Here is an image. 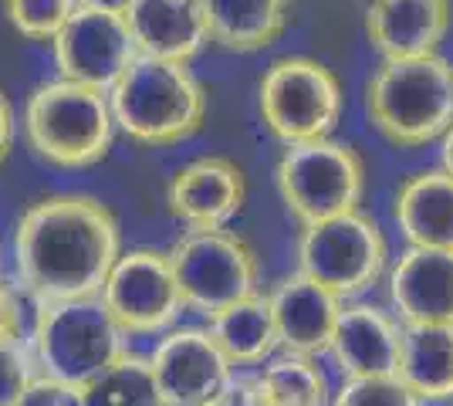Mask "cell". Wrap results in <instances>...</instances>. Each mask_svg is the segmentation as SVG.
Masks as SVG:
<instances>
[{"instance_id": "cell-1", "label": "cell", "mask_w": 453, "mask_h": 406, "mask_svg": "<svg viewBox=\"0 0 453 406\" xmlns=\"http://www.w3.org/2000/svg\"><path fill=\"white\" fill-rule=\"evenodd\" d=\"M122 254L115 213L88 194H55L31 203L14 227V264L24 295L68 302L102 295Z\"/></svg>"}, {"instance_id": "cell-2", "label": "cell", "mask_w": 453, "mask_h": 406, "mask_svg": "<svg viewBox=\"0 0 453 406\" xmlns=\"http://www.w3.org/2000/svg\"><path fill=\"white\" fill-rule=\"evenodd\" d=\"M115 129L142 146H176L203 129L207 96L189 65L139 58L109 88Z\"/></svg>"}, {"instance_id": "cell-3", "label": "cell", "mask_w": 453, "mask_h": 406, "mask_svg": "<svg viewBox=\"0 0 453 406\" xmlns=\"http://www.w3.org/2000/svg\"><path fill=\"white\" fill-rule=\"evenodd\" d=\"M365 116L399 149L443 139L453 126V61L443 55L382 61L365 85Z\"/></svg>"}, {"instance_id": "cell-4", "label": "cell", "mask_w": 453, "mask_h": 406, "mask_svg": "<svg viewBox=\"0 0 453 406\" xmlns=\"http://www.w3.org/2000/svg\"><path fill=\"white\" fill-rule=\"evenodd\" d=\"M20 126L31 153L58 170H88L102 163L115 139L109 92L68 78L38 85L24 102Z\"/></svg>"}, {"instance_id": "cell-5", "label": "cell", "mask_w": 453, "mask_h": 406, "mask_svg": "<svg viewBox=\"0 0 453 406\" xmlns=\"http://www.w3.org/2000/svg\"><path fill=\"white\" fill-rule=\"evenodd\" d=\"M126 339L129 335L119 329L105 302L92 295L68 302H38L27 342L41 376L81 389L129 349Z\"/></svg>"}, {"instance_id": "cell-6", "label": "cell", "mask_w": 453, "mask_h": 406, "mask_svg": "<svg viewBox=\"0 0 453 406\" xmlns=\"http://www.w3.org/2000/svg\"><path fill=\"white\" fill-rule=\"evenodd\" d=\"M274 176L284 207L302 227L359 211L365 194V163L359 149L332 135L288 146Z\"/></svg>"}, {"instance_id": "cell-7", "label": "cell", "mask_w": 453, "mask_h": 406, "mask_svg": "<svg viewBox=\"0 0 453 406\" xmlns=\"http://www.w3.org/2000/svg\"><path fill=\"white\" fill-rule=\"evenodd\" d=\"M257 102L265 126L284 146L328 139L345 109L339 75L325 61L304 55L271 61L257 85Z\"/></svg>"}, {"instance_id": "cell-8", "label": "cell", "mask_w": 453, "mask_h": 406, "mask_svg": "<svg viewBox=\"0 0 453 406\" xmlns=\"http://www.w3.org/2000/svg\"><path fill=\"white\" fill-rule=\"evenodd\" d=\"M298 271L342 302H356L389 271L386 234L362 211L308 224L298 237Z\"/></svg>"}, {"instance_id": "cell-9", "label": "cell", "mask_w": 453, "mask_h": 406, "mask_svg": "<svg viewBox=\"0 0 453 406\" xmlns=\"http://www.w3.org/2000/svg\"><path fill=\"white\" fill-rule=\"evenodd\" d=\"M166 254L187 309L207 318L257 291V254L241 234L226 227L180 234Z\"/></svg>"}, {"instance_id": "cell-10", "label": "cell", "mask_w": 453, "mask_h": 406, "mask_svg": "<svg viewBox=\"0 0 453 406\" xmlns=\"http://www.w3.org/2000/svg\"><path fill=\"white\" fill-rule=\"evenodd\" d=\"M98 298L126 335H163L187 309L170 254L156 248H129L119 254Z\"/></svg>"}, {"instance_id": "cell-11", "label": "cell", "mask_w": 453, "mask_h": 406, "mask_svg": "<svg viewBox=\"0 0 453 406\" xmlns=\"http://www.w3.org/2000/svg\"><path fill=\"white\" fill-rule=\"evenodd\" d=\"M51 48L58 75L102 92H109L119 75L139 58L126 14L85 4H78V11L51 41Z\"/></svg>"}, {"instance_id": "cell-12", "label": "cell", "mask_w": 453, "mask_h": 406, "mask_svg": "<svg viewBox=\"0 0 453 406\" xmlns=\"http://www.w3.org/2000/svg\"><path fill=\"white\" fill-rule=\"evenodd\" d=\"M150 366L163 403L176 406H203L234 379L230 359L210 329L200 326H173L163 332L150 352Z\"/></svg>"}, {"instance_id": "cell-13", "label": "cell", "mask_w": 453, "mask_h": 406, "mask_svg": "<svg viewBox=\"0 0 453 406\" xmlns=\"http://www.w3.org/2000/svg\"><path fill=\"white\" fill-rule=\"evenodd\" d=\"M247 176L226 156H196L170 180V213L189 231H220L244 211Z\"/></svg>"}, {"instance_id": "cell-14", "label": "cell", "mask_w": 453, "mask_h": 406, "mask_svg": "<svg viewBox=\"0 0 453 406\" xmlns=\"http://www.w3.org/2000/svg\"><path fill=\"white\" fill-rule=\"evenodd\" d=\"M386 285L403 326H453V251L406 248L386 271Z\"/></svg>"}, {"instance_id": "cell-15", "label": "cell", "mask_w": 453, "mask_h": 406, "mask_svg": "<svg viewBox=\"0 0 453 406\" xmlns=\"http://www.w3.org/2000/svg\"><path fill=\"white\" fill-rule=\"evenodd\" d=\"M267 298H271V315H274L281 352L319 359L332 349V335H335L342 305H345L339 295H332L325 285L295 271L281 278Z\"/></svg>"}, {"instance_id": "cell-16", "label": "cell", "mask_w": 453, "mask_h": 406, "mask_svg": "<svg viewBox=\"0 0 453 406\" xmlns=\"http://www.w3.org/2000/svg\"><path fill=\"white\" fill-rule=\"evenodd\" d=\"M450 31V0H369L365 34L382 61L440 55Z\"/></svg>"}, {"instance_id": "cell-17", "label": "cell", "mask_w": 453, "mask_h": 406, "mask_svg": "<svg viewBox=\"0 0 453 406\" xmlns=\"http://www.w3.org/2000/svg\"><path fill=\"white\" fill-rule=\"evenodd\" d=\"M403 322L372 302H345L332 335V359L345 379L352 376H396Z\"/></svg>"}, {"instance_id": "cell-18", "label": "cell", "mask_w": 453, "mask_h": 406, "mask_svg": "<svg viewBox=\"0 0 453 406\" xmlns=\"http://www.w3.org/2000/svg\"><path fill=\"white\" fill-rule=\"evenodd\" d=\"M139 55L189 65L210 41L203 0H133L126 11Z\"/></svg>"}, {"instance_id": "cell-19", "label": "cell", "mask_w": 453, "mask_h": 406, "mask_svg": "<svg viewBox=\"0 0 453 406\" xmlns=\"http://www.w3.org/2000/svg\"><path fill=\"white\" fill-rule=\"evenodd\" d=\"M393 217L410 248L453 251V176L447 170H419L393 200Z\"/></svg>"}, {"instance_id": "cell-20", "label": "cell", "mask_w": 453, "mask_h": 406, "mask_svg": "<svg viewBox=\"0 0 453 406\" xmlns=\"http://www.w3.org/2000/svg\"><path fill=\"white\" fill-rule=\"evenodd\" d=\"M210 335L217 339V346L230 359L234 369H257L281 349L278 329H274V315H271V298L254 291L241 302L213 311L207 318Z\"/></svg>"}, {"instance_id": "cell-21", "label": "cell", "mask_w": 453, "mask_h": 406, "mask_svg": "<svg viewBox=\"0 0 453 406\" xmlns=\"http://www.w3.org/2000/svg\"><path fill=\"white\" fill-rule=\"evenodd\" d=\"M396 376L423 403H453V326H403Z\"/></svg>"}, {"instance_id": "cell-22", "label": "cell", "mask_w": 453, "mask_h": 406, "mask_svg": "<svg viewBox=\"0 0 453 406\" xmlns=\"http://www.w3.org/2000/svg\"><path fill=\"white\" fill-rule=\"evenodd\" d=\"M210 41L226 51L250 55L284 34L291 18V0H203Z\"/></svg>"}, {"instance_id": "cell-23", "label": "cell", "mask_w": 453, "mask_h": 406, "mask_svg": "<svg viewBox=\"0 0 453 406\" xmlns=\"http://www.w3.org/2000/svg\"><path fill=\"white\" fill-rule=\"evenodd\" d=\"M254 387L265 406H332V383L319 359L298 352H274L265 366H257Z\"/></svg>"}, {"instance_id": "cell-24", "label": "cell", "mask_w": 453, "mask_h": 406, "mask_svg": "<svg viewBox=\"0 0 453 406\" xmlns=\"http://www.w3.org/2000/svg\"><path fill=\"white\" fill-rule=\"evenodd\" d=\"M85 406H163L150 356L126 349L109 369H102L88 387H81Z\"/></svg>"}, {"instance_id": "cell-25", "label": "cell", "mask_w": 453, "mask_h": 406, "mask_svg": "<svg viewBox=\"0 0 453 406\" xmlns=\"http://www.w3.org/2000/svg\"><path fill=\"white\" fill-rule=\"evenodd\" d=\"M78 11V0H4L11 27L27 41H51Z\"/></svg>"}, {"instance_id": "cell-26", "label": "cell", "mask_w": 453, "mask_h": 406, "mask_svg": "<svg viewBox=\"0 0 453 406\" xmlns=\"http://www.w3.org/2000/svg\"><path fill=\"white\" fill-rule=\"evenodd\" d=\"M332 406H423L399 376H352L332 393Z\"/></svg>"}, {"instance_id": "cell-27", "label": "cell", "mask_w": 453, "mask_h": 406, "mask_svg": "<svg viewBox=\"0 0 453 406\" xmlns=\"http://www.w3.org/2000/svg\"><path fill=\"white\" fill-rule=\"evenodd\" d=\"M35 376L38 366L31 346H0V406H18Z\"/></svg>"}, {"instance_id": "cell-28", "label": "cell", "mask_w": 453, "mask_h": 406, "mask_svg": "<svg viewBox=\"0 0 453 406\" xmlns=\"http://www.w3.org/2000/svg\"><path fill=\"white\" fill-rule=\"evenodd\" d=\"M27 305L24 288H14L11 281L0 278V346H27Z\"/></svg>"}, {"instance_id": "cell-29", "label": "cell", "mask_w": 453, "mask_h": 406, "mask_svg": "<svg viewBox=\"0 0 453 406\" xmlns=\"http://www.w3.org/2000/svg\"><path fill=\"white\" fill-rule=\"evenodd\" d=\"M18 406H85V400H81V389L68 387V383H58V379H48V376L38 372L31 379V387L24 389Z\"/></svg>"}, {"instance_id": "cell-30", "label": "cell", "mask_w": 453, "mask_h": 406, "mask_svg": "<svg viewBox=\"0 0 453 406\" xmlns=\"http://www.w3.org/2000/svg\"><path fill=\"white\" fill-rule=\"evenodd\" d=\"M203 406H265V400L254 387V376H237L234 372V379Z\"/></svg>"}, {"instance_id": "cell-31", "label": "cell", "mask_w": 453, "mask_h": 406, "mask_svg": "<svg viewBox=\"0 0 453 406\" xmlns=\"http://www.w3.org/2000/svg\"><path fill=\"white\" fill-rule=\"evenodd\" d=\"M14 135H18L14 105H11V98L4 96V88H0V163H4V159H7V153H11V146H14Z\"/></svg>"}, {"instance_id": "cell-32", "label": "cell", "mask_w": 453, "mask_h": 406, "mask_svg": "<svg viewBox=\"0 0 453 406\" xmlns=\"http://www.w3.org/2000/svg\"><path fill=\"white\" fill-rule=\"evenodd\" d=\"M440 170H447L453 176V126L440 139Z\"/></svg>"}, {"instance_id": "cell-33", "label": "cell", "mask_w": 453, "mask_h": 406, "mask_svg": "<svg viewBox=\"0 0 453 406\" xmlns=\"http://www.w3.org/2000/svg\"><path fill=\"white\" fill-rule=\"evenodd\" d=\"M78 4H85V7H105V11H119V14H126L133 7V0H78Z\"/></svg>"}, {"instance_id": "cell-34", "label": "cell", "mask_w": 453, "mask_h": 406, "mask_svg": "<svg viewBox=\"0 0 453 406\" xmlns=\"http://www.w3.org/2000/svg\"><path fill=\"white\" fill-rule=\"evenodd\" d=\"M0 264H4V248H0Z\"/></svg>"}, {"instance_id": "cell-35", "label": "cell", "mask_w": 453, "mask_h": 406, "mask_svg": "<svg viewBox=\"0 0 453 406\" xmlns=\"http://www.w3.org/2000/svg\"><path fill=\"white\" fill-rule=\"evenodd\" d=\"M163 406H176V403H163Z\"/></svg>"}, {"instance_id": "cell-36", "label": "cell", "mask_w": 453, "mask_h": 406, "mask_svg": "<svg viewBox=\"0 0 453 406\" xmlns=\"http://www.w3.org/2000/svg\"><path fill=\"white\" fill-rule=\"evenodd\" d=\"M450 406H453V403H450Z\"/></svg>"}]
</instances>
